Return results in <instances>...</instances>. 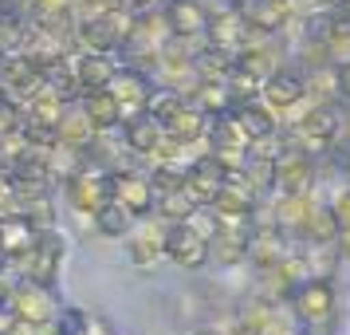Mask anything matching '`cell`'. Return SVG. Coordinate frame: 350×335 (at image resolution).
<instances>
[{
  "mask_svg": "<svg viewBox=\"0 0 350 335\" xmlns=\"http://www.w3.org/2000/svg\"><path fill=\"white\" fill-rule=\"evenodd\" d=\"M287 312L307 332H331L334 319H338V284H334V276H307V280H299L295 292L287 296Z\"/></svg>",
  "mask_w": 350,
  "mask_h": 335,
  "instance_id": "1",
  "label": "cell"
},
{
  "mask_svg": "<svg viewBox=\"0 0 350 335\" xmlns=\"http://www.w3.org/2000/svg\"><path fill=\"white\" fill-rule=\"evenodd\" d=\"M174 40L170 32V20L161 8H142V12H134V24H130L126 40H122V51H118V60L122 64H138L146 71H154L158 64V51L165 48Z\"/></svg>",
  "mask_w": 350,
  "mask_h": 335,
  "instance_id": "2",
  "label": "cell"
},
{
  "mask_svg": "<svg viewBox=\"0 0 350 335\" xmlns=\"http://www.w3.org/2000/svg\"><path fill=\"white\" fill-rule=\"evenodd\" d=\"M8 308L20 323H32V327H51L59 312H64V300L55 284H36L28 276H16V284L8 292Z\"/></svg>",
  "mask_w": 350,
  "mask_h": 335,
  "instance_id": "3",
  "label": "cell"
},
{
  "mask_svg": "<svg viewBox=\"0 0 350 335\" xmlns=\"http://www.w3.org/2000/svg\"><path fill=\"white\" fill-rule=\"evenodd\" d=\"M130 24H134V8H114L107 16H79L75 20V51H122Z\"/></svg>",
  "mask_w": 350,
  "mask_h": 335,
  "instance_id": "4",
  "label": "cell"
},
{
  "mask_svg": "<svg viewBox=\"0 0 350 335\" xmlns=\"http://www.w3.org/2000/svg\"><path fill=\"white\" fill-rule=\"evenodd\" d=\"M64 260H67V233H59V225L40 229L32 240V249H28V256L20 260V276H28L36 284H55Z\"/></svg>",
  "mask_w": 350,
  "mask_h": 335,
  "instance_id": "5",
  "label": "cell"
},
{
  "mask_svg": "<svg viewBox=\"0 0 350 335\" xmlns=\"http://www.w3.org/2000/svg\"><path fill=\"white\" fill-rule=\"evenodd\" d=\"M161 249H165V260L177 264L181 272H197L205 269L213 253H208V237L205 233H197L189 221H174L165 225V233H161Z\"/></svg>",
  "mask_w": 350,
  "mask_h": 335,
  "instance_id": "6",
  "label": "cell"
},
{
  "mask_svg": "<svg viewBox=\"0 0 350 335\" xmlns=\"http://www.w3.org/2000/svg\"><path fill=\"white\" fill-rule=\"evenodd\" d=\"M237 8L248 20V28L260 36H284L303 20L299 0H237Z\"/></svg>",
  "mask_w": 350,
  "mask_h": 335,
  "instance_id": "7",
  "label": "cell"
},
{
  "mask_svg": "<svg viewBox=\"0 0 350 335\" xmlns=\"http://www.w3.org/2000/svg\"><path fill=\"white\" fill-rule=\"evenodd\" d=\"M64 197H67V206L75 209L79 217H91L103 201H111L114 197V174L111 170H103V166H83L79 174L64 186Z\"/></svg>",
  "mask_w": 350,
  "mask_h": 335,
  "instance_id": "8",
  "label": "cell"
},
{
  "mask_svg": "<svg viewBox=\"0 0 350 335\" xmlns=\"http://www.w3.org/2000/svg\"><path fill=\"white\" fill-rule=\"evenodd\" d=\"M248 36H252V28H248V20L240 16V8L232 4V0H217V4H208V48L224 51V55H237L244 44H248Z\"/></svg>",
  "mask_w": 350,
  "mask_h": 335,
  "instance_id": "9",
  "label": "cell"
},
{
  "mask_svg": "<svg viewBox=\"0 0 350 335\" xmlns=\"http://www.w3.org/2000/svg\"><path fill=\"white\" fill-rule=\"evenodd\" d=\"M260 201H264V193L256 190L248 174L240 170V174H224L221 193L213 201V213H217V221H252Z\"/></svg>",
  "mask_w": 350,
  "mask_h": 335,
  "instance_id": "10",
  "label": "cell"
},
{
  "mask_svg": "<svg viewBox=\"0 0 350 335\" xmlns=\"http://www.w3.org/2000/svg\"><path fill=\"white\" fill-rule=\"evenodd\" d=\"M260 99L268 103L271 111L287 119L291 111H299L307 103V79H303V67L299 64H284L280 71H271L264 87H260Z\"/></svg>",
  "mask_w": 350,
  "mask_h": 335,
  "instance_id": "11",
  "label": "cell"
},
{
  "mask_svg": "<svg viewBox=\"0 0 350 335\" xmlns=\"http://www.w3.org/2000/svg\"><path fill=\"white\" fill-rule=\"evenodd\" d=\"M154 91H158L154 71H146V67H138V64H122V60H118V71H114V79H111V95L118 99L122 114L146 111Z\"/></svg>",
  "mask_w": 350,
  "mask_h": 335,
  "instance_id": "12",
  "label": "cell"
},
{
  "mask_svg": "<svg viewBox=\"0 0 350 335\" xmlns=\"http://www.w3.org/2000/svg\"><path fill=\"white\" fill-rule=\"evenodd\" d=\"M111 174H114V201H122L138 221L150 217L154 206H158V190H154V182L146 174V166L142 170L138 166H122V170H111Z\"/></svg>",
  "mask_w": 350,
  "mask_h": 335,
  "instance_id": "13",
  "label": "cell"
},
{
  "mask_svg": "<svg viewBox=\"0 0 350 335\" xmlns=\"http://www.w3.org/2000/svg\"><path fill=\"white\" fill-rule=\"evenodd\" d=\"M291 249H299V245L287 237L280 225H271V221H252V237H248V269H252V272L280 264V260H284Z\"/></svg>",
  "mask_w": 350,
  "mask_h": 335,
  "instance_id": "14",
  "label": "cell"
},
{
  "mask_svg": "<svg viewBox=\"0 0 350 335\" xmlns=\"http://www.w3.org/2000/svg\"><path fill=\"white\" fill-rule=\"evenodd\" d=\"M248 237H252V221H217V233L208 237V253L217 269L248 264Z\"/></svg>",
  "mask_w": 350,
  "mask_h": 335,
  "instance_id": "15",
  "label": "cell"
},
{
  "mask_svg": "<svg viewBox=\"0 0 350 335\" xmlns=\"http://www.w3.org/2000/svg\"><path fill=\"white\" fill-rule=\"evenodd\" d=\"M161 127H165V134H170V138H177V142L197 146V142H205V138H208L213 119H208V114L201 111L189 95H181L174 107H170V114L161 119Z\"/></svg>",
  "mask_w": 350,
  "mask_h": 335,
  "instance_id": "16",
  "label": "cell"
},
{
  "mask_svg": "<svg viewBox=\"0 0 350 335\" xmlns=\"http://www.w3.org/2000/svg\"><path fill=\"white\" fill-rule=\"evenodd\" d=\"M228 114H232V123H237L240 134H244L252 146L264 142V138H271V134L280 130V114L271 111V107H268L260 95H256V99H240V103H237Z\"/></svg>",
  "mask_w": 350,
  "mask_h": 335,
  "instance_id": "17",
  "label": "cell"
},
{
  "mask_svg": "<svg viewBox=\"0 0 350 335\" xmlns=\"http://www.w3.org/2000/svg\"><path fill=\"white\" fill-rule=\"evenodd\" d=\"M161 12H165L170 32L177 40H205V32H208V4L205 0H165Z\"/></svg>",
  "mask_w": 350,
  "mask_h": 335,
  "instance_id": "18",
  "label": "cell"
},
{
  "mask_svg": "<svg viewBox=\"0 0 350 335\" xmlns=\"http://www.w3.org/2000/svg\"><path fill=\"white\" fill-rule=\"evenodd\" d=\"M118 134H122V146H126L134 158H142V166H146V158L154 154V146L165 138V127H161L150 111H138V114H126V119H122Z\"/></svg>",
  "mask_w": 350,
  "mask_h": 335,
  "instance_id": "19",
  "label": "cell"
},
{
  "mask_svg": "<svg viewBox=\"0 0 350 335\" xmlns=\"http://www.w3.org/2000/svg\"><path fill=\"white\" fill-rule=\"evenodd\" d=\"M224 174H228V170H224L221 162L213 158L208 150H201V154L185 166V190H189L201 206H213V201H217V193H221Z\"/></svg>",
  "mask_w": 350,
  "mask_h": 335,
  "instance_id": "20",
  "label": "cell"
},
{
  "mask_svg": "<svg viewBox=\"0 0 350 335\" xmlns=\"http://www.w3.org/2000/svg\"><path fill=\"white\" fill-rule=\"evenodd\" d=\"M79 111L87 114V123H91V130L95 134H114V130L122 127V107H118V99L111 95V87H98V91H83L79 99Z\"/></svg>",
  "mask_w": 350,
  "mask_h": 335,
  "instance_id": "21",
  "label": "cell"
},
{
  "mask_svg": "<svg viewBox=\"0 0 350 335\" xmlns=\"http://www.w3.org/2000/svg\"><path fill=\"white\" fill-rule=\"evenodd\" d=\"M161 233H165V221H158V229L154 225H142V229H130L126 237V260L134 264V269H158L161 260H165V249H161Z\"/></svg>",
  "mask_w": 350,
  "mask_h": 335,
  "instance_id": "22",
  "label": "cell"
},
{
  "mask_svg": "<svg viewBox=\"0 0 350 335\" xmlns=\"http://www.w3.org/2000/svg\"><path fill=\"white\" fill-rule=\"evenodd\" d=\"M0 83H4L16 99H28V95L40 91L44 71H40L24 51H8V55H0Z\"/></svg>",
  "mask_w": 350,
  "mask_h": 335,
  "instance_id": "23",
  "label": "cell"
},
{
  "mask_svg": "<svg viewBox=\"0 0 350 335\" xmlns=\"http://www.w3.org/2000/svg\"><path fill=\"white\" fill-rule=\"evenodd\" d=\"M71 67L79 75L83 91H98V87H111L114 71H118V55H111V51H71Z\"/></svg>",
  "mask_w": 350,
  "mask_h": 335,
  "instance_id": "24",
  "label": "cell"
},
{
  "mask_svg": "<svg viewBox=\"0 0 350 335\" xmlns=\"http://www.w3.org/2000/svg\"><path fill=\"white\" fill-rule=\"evenodd\" d=\"M134 221H138V217H134L122 201H114V197L103 201V206L91 213V229H95L98 237H107V240H122L130 229H134Z\"/></svg>",
  "mask_w": 350,
  "mask_h": 335,
  "instance_id": "25",
  "label": "cell"
},
{
  "mask_svg": "<svg viewBox=\"0 0 350 335\" xmlns=\"http://www.w3.org/2000/svg\"><path fill=\"white\" fill-rule=\"evenodd\" d=\"M189 99L208 114V119H221V114H228L232 107H237V95H232L228 79H201L197 87H193Z\"/></svg>",
  "mask_w": 350,
  "mask_h": 335,
  "instance_id": "26",
  "label": "cell"
},
{
  "mask_svg": "<svg viewBox=\"0 0 350 335\" xmlns=\"http://www.w3.org/2000/svg\"><path fill=\"white\" fill-rule=\"evenodd\" d=\"M338 217H334V209L327 206V201H319L315 213L307 217V225H303L299 233V245H334L338 240Z\"/></svg>",
  "mask_w": 350,
  "mask_h": 335,
  "instance_id": "27",
  "label": "cell"
},
{
  "mask_svg": "<svg viewBox=\"0 0 350 335\" xmlns=\"http://www.w3.org/2000/svg\"><path fill=\"white\" fill-rule=\"evenodd\" d=\"M197 209H201V201H197L185 186H177V190L158 193V206H154V213H158V221L174 225V221H189Z\"/></svg>",
  "mask_w": 350,
  "mask_h": 335,
  "instance_id": "28",
  "label": "cell"
},
{
  "mask_svg": "<svg viewBox=\"0 0 350 335\" xmlns=\"http://www.w3.org/2000/svg\"><path fill=\"white\" fill-rule=\"evenodd\" d=\"M91 138H95V130H91V123H87V114L79 111V103H67L64 119H59V130H55V142H67V146L87 150Z\"/></svg>",
  "mask_w": 350,
  "mask_h": 335,
  "instance_id": "29",
  "label": "cell"
},
{
  "mask_svg": "<svg viewBox=\"0 0 350 335\" xmlns=\"http://www.w3.org/2000/svg\"><path fill=\"white\" fill-rule=\"evenodd\" d=\"M44 87H48V91H55L64 103H75V99L83 95L79 75H75V67H71V55H64L59 64L44 67Z\"/></svg>",
  "mask_w": 350,
  "mask_h": 335,
  "instance_id": "30",
  "label": "cell"
},
{
  "mask_svg": "<svg viewBox=\"0 0 350 335\" xmlns=\"http://www.w3.org/2000/svg\"><path fill=\"white\" fill-rule=\"evenodd\" d=\"M75 12V0H24V16L28 20H51Z\"/></svg>",
  "mask_w": 350,
  "mask_h": 335,
  "instance_id": "31",
  "label": "cell"
},
{
  "mask_svg": "<svg viewBox=\"0 0 350 335\" xmlns=\"http://www.w3.org/2000/svg\"><path fill=\"white\" fill-rule=\"evenodd\" d=\"M12 217H20V190L8 174H0V221H12Z\"/></svg>",
  "mask_w": 350,
  "mask_h": 335,
  "instance_id": "32",
  "label": "cell"
},
{
  "mask_svg": "<svg viewBox=\"0 0 350 335\" xmlns=\"http://www.w3.org/2000/svg\"><path fill=\"white\" fill-rule=\"evenodd\" d=\"M114 8H130L126 0H75V16H107Z\"/></svg>",
  "mask_w": 350,
  "mask_h": 335,
  "instance_id": "33",
  "label": "cell"
},
{
  "mask_svg": "<svg viewBox=\"0 0 350 335\" xmlns=\"http://www.w3.org/2000/svg\"><path fill=\"white\" fill-rule=\"evenodd\" d=\"M327 206L334 209L338 225H342V229H350V182H347V186H338V190L327 197Z\"/></svg>",
  "mask_w": 350,
  "mask_h": 335,
  "instance_id": "34",
  "label": "cell"
},
{
  "mask_svg": "<svg viewBox=\"0 0 350 335\" xmlns=\"http://www.w3.org/2000/svg\"><path fill=\"white\" fill-rule=\"evenodd\" d=\"M338 99L350 107V60H342V64H338Z\"/></svg>",
  "mask_w": 350,
  "mask_h": 335,
  "instance_id": "35",
  "label": "cell"
},
{
  "mask_svg": "<svg viewBox=\"0 0 350 335\" xmlns=\"http://www.w3.org/2000/svg\"><path fill=\"white\" fill-rule=\"evenodd\" d=\"M303 12H327V8H334V4H342V0H299Z\"/></svg>",
  "mask_w": 350,
  "mask_h": 335,
  "instance_id": "36",
  "label": "cell"
},
{
  "mask_svg": "<svg viewBox=\"0 0 350 335\" xmlns=\"http://www.w3.org/2000/svg\"><path fill=\"white\" fill-rule=\"evenodd\" d=\"M334 249L342 260H350V229H338V240H334Z\"/></svg>",
  "mask_w": 350,
  "mask_h": 335,
  "instance_id": "37",
  "label": "cell"
},
{
  "mask_svg": "<svg viewBox=\"0 0 350 335\" xmlns=\"http://www.w3.org/2000/svg\"><path fill=\"white\" fill-rule=\"evenodd\" d=\"M189 335H232V327H221V323H205V327H197Z\"/></svg>",
  "mask_w": 350,
  "mask_h": 335,
  "instance_id": "38",
  "label": "cell"
},
{
  "mask_svg": "<svg viewBox=\"0 0 350 335\" xmlns=\"http://www.w3.org/2000/svg\"><path fill=\"white\" fill-rule=\"evenodd\" d=\"M126 4L134 8V12H142V8H161L165 0H126Z\"/></svg>",
  "mask_w": 350,
  "mask_h": 335,
  "instance_id": "39",
  "label": "cell"
},
{
  "mask_svg": "<svg viewBox=\"0 0 350 335\" xmlns=\"http://www.w3.org/2000/svg\"><path fill=\"white\" fill-rule=\"evenodd\" d=\"M338 316H342V323H338V332H342V335H350V312H338Z\"/></svg>",
  "mask_w": 350,
  "mask_h": 335,
  "instance_id": "40",
  "label": "cell"
},
{
  "mask_svg": "<svg viewBox=\"0 0 350 335\" xmlns=\"http://www.w3.org/2000/svg\"><path fill=\"white\" fill-rule=\"evenodd\" d=\"M315 335H342V332H338V327H331V332H315Z\"/></svg>",
  "mask_w": 350,
  "mask_h": 335,
  "instance_id": "41",
  "label": "cell"
},
{
  "mask_svg": "<svg viewBox=\"0 0 350 335\" xmlns=\"http://www.w3.org/2000/svg\"><path fill=\"white\" fill-rule=\"evenodd\" d=\"M0 4H4V0H0Z\"/></svg>",
  "mask_w": 350,
  "mask_h": 335,
  "instance_id": "42",
  "label": "cell"
}]
</instances>
